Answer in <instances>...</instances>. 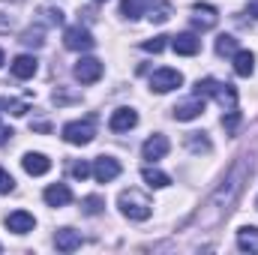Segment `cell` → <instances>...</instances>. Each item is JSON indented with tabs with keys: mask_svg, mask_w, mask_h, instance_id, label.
I'll return each instance as SVG.
<instances>
[{
	"mask_svg": "<svg viewBox=\"0 0 258 255\" xmlns=\"http://www.w3.org/2000/svg\"><path fill=\"white\" fill-rule=\"evenodd\" d=\"M249 171H252V165L240 156L237 162H234V168L225 174V180L216 186V192L207 198V204L195 213V225H216V222H222L228 213H231V207L237 204V198H240V189H243V180L249 177Z\"/></svg>",
	"mask_w": 258,
	"mask_h": 255,
	"instance_id": "6da1fadb",
	"label": "cell"
},
{
	"mask_svg": "<svg viewBox=\"0 0 258 255\" xmlns=\"http://www.w3.org/2000/svg\"><path fill=\"white\" fill-rule=\"evenodd\" d=\"M195 96H201V99H207V96H213L225 111H231V108H237V90L231 87V84H222V81H216V78H201L198 84H195Z\"/></svg>",
	"mask_w": 258,
	"mask_h": 255,
	"instance_id": "7a4b0ae2",
	"label": "cell"
},
{
	"mask_svg": "<svg viewBox=\"0 0 258 255\" xmlns=\"http://www.w3.org/2000/svg\"><path fill=\"white\" fill-rule=\"evenodd\" d=\"M117 204H120L123 216L135 219V222H144V219L153 213V204L147 201V195H141L138 189H123L120 198H117Z\"/></svg>",
	"mask_w": 258,
	"mask_h": 255,
	"instance_id": "3957f363",
	"label": "cell"
},
{
	"mask_svg": "<svg viewBox=\"0 0 258 255\" xmlns=\"http://www.w3.org/2000/svg\"><path fill=\"white\" fill-rule=\"evenodd\" d=\"M93 135H96V129H93V120L87 117V120H72V123H66L63 126V138L69 144H90L93 141Z\"/></svg>",
	"mask_w": 258,
	"mask_h": 255,
	"instance_id": "277c9868",
	"label": "cell"
},
{
	"mask_svg": "<svg viewBox=\"0 0 258 255\" xmlns=\"http://www.w3.org/2000/svg\"><path fill=\"white\" fill-rule=\"evenodd\" d=\"M63 45L69 48V51H90V48L96 45V39L90 36V30H87V27L75 24V27H66V33H63Z\"/></svg>",
	"mask_w": 258,
	"mask_h": 255,
	"instance_id": "5b68a950",
	"label": "cell"
},
{
	"mask_svg": "<svg viewBox=\"0 0 258 255\" xmlns=\"http://www.w3.org/2000/svg\"><path fill=\"white\" fill-rule=\"evenodd\" d=\"M180 84H183V75H180L177 69H156V72L150 75V90H156V93L177 90Z\"/></svg>",
	"mask_w": 258,
	"mask_h": 255,
	"instance_id": "8992f818",
	"label": "cell"
},
{
	"mask_svg": "<svg viewBox=\"0 0 258 255\" xmlns=\"http://www.w3.org/2000/svg\"><path fill=\"white\" fill-rule=\"evenodd\" d=\"M75 78H78L81 84L99 81V78H102V60H96V57H81V60L75 63Z\"/></svg>",
	"mask_w": 258,
	"mask_h": 255,
	"instance_id": "52a82bcc",
	"label": "cell"
},
{
	"mask_svg": "<svg viewBox=\"0 0 258 255\" xmlns=\"http://www.w3.org/2000/svg\"><path fill=\"white\" fill-rule=\"evenodd\" d=\"M117 174H120V162H117L114 156H99V159L93 162V177H96L99 183H111Z\"/></svg>",
	"mask_w": 258,
	"mask_h": 255,
	"instance_id": "ba28073f",
	"label": "cell"
},
{
	"mask_svg": "<svg viewBox=\"0 0 258 255\" xmlns=\"http://www.w3.org/2000/svg\"><path fill=\"white\" fill-rule=\"evenodd\" d=\"M168 150H171V144H168V138H165V135H150V138L144 141V147H141L144 159H150V162L162 159V156H165Z\"/></svg>",
	"mask_w": 258,
	"mask_h": 255,
	"instance_id": "9c48e42d",
	"label": "cell"
},
{
	"mask_svg": "<svg viewBox=\"0 0 258 255\" xmlns=\"http://www.w3.org/2000/svg\"><path fill=\"white\" fill-rule=\"evenodd\" d=\"M33 225H36V219H33V213H27V210H15V213L6 216V228H9L12 234H27V231H33Z\"/></svg>",
	"mask_w": 258,
	"mask_h": 255,
	"instance_id": "30bf717a",
	"label": "cell"
},
{
	"mask_svg": "<svg viewBox=\"0 0 258 255\" xmlns=\"http://www.w3.org/2000/svg\"><path fill=\"white\" fill-rule=\"evenodd\" d=\"M171 111H174V120H195V117L204 114V99H201V96H192V99L174 105Z\"/></svg>",
	"mask_w": 258,
	"mask_h": 255,
	"instance_id": "8fae6325",
	"label": "cell"
},
{
	"mask_svg": "<svg viewBox=\"0 0 258 255\" xmlns=\"http://www.w3.org/2000/svg\"><path fill=\"white\" fill-rule=\"evenodd\" d=\"M192 24L195 27H201V30H210V27H216V9L210 6V3H195L192 6Z\"/></svg>",
	"mask_w": 258,
	"mask_h": 255,
	"instance_id": "7c38bea8",
	"label": "cell"
},
{
	"mask_svg": "<svg viewBox=\"0 0 258 255\" xmlns=\"http://www.w3.org/2000/svg\"><path fill=\"white\" fill-rule=\"evenodd\" d=\"M21 165H24V171H27V174L39 177V174H45V171L51 168V159H48L45 153H24Z\"/></svg>",
	"mask_w": 258,
	"mask_h": 255,
	"instance_id": "4fadbf2b",
	"label": "cell"
},
{
	"mask_svg": "<svg viewBox=\"0 0 258 255\" xmlns=\"http://www.w3.org/2000/svg\"><path fill=\"white\" fill-rule=\"evenodd\" d=\"M171 48L177 54H183V57H192V54H198V48H201V39L195 33H180V36L171 39Z\"/></svg>",
	"mask_w": 258,
	"mask_h": 255,
	"instance_id": "5bb4252c",
	"label": "cell"
},
{
	"mask_svg": "<svg viewBox=\"0 0 258 255\" xmlns=\"http://www.w3.org/2000/svg\"><path fill=\"white\" fill-rule=\"evenodd\" d=\"M135 123H138V114H135L132 108H117V111L111 114V120H108V126L114 129V132H129Z\"/></svg>",
	"mask_w": 258,
	"mask_h": 255,
	"instance_id": "9a60e30c",
	"label": "cell"
},
{
	"mask_svg": "<svg viewBox=\"0 0 258 255\" xmlns=\"http://www.w3.org/2000/svg\"><path fill=\"white\" fill-rule=\"evenodd\" d=\"M36 69H39V63H36V57H30V54H18L15 60H12V75L15 78H33L36 75Z\"/></svg>",
	"mask_w": 258,
	"mask_h": 255,
	"instance_id": "2e32d148",
	"label": "cell"
},
{
	"mask_svg": "<svg viewBox=\"0 0 258 255\" xmlns=\"http://www.w3.org/2000/svg\"><path fill=\"white\" fill-rule=\"evenodd\" d=\"M42 198H45V204H48V207H63V204L72 201V189H69L66 183H54V186H48V189H45Z\"/></svg>",
	"mask_w": 258,
	"mask_h": 255,
	"instance_id": "e0dca14e",
	"label": "cell"
},
{
	"mask_svg": "<svg viewBox=\"0 0 258 255\" xmlns=\"http://www.w3.org/2000/svg\"><path fill=\"white\" fill-rule=\"evenodd\" d=\"M54 246H57L60 252H75V249L81 246V234L72 231V228H60V231L54 234Z\"/></svg>",
	"mask_w": 258,
	"mask_h": 255,
	"instance_id": "ac0fdd59",
	"label": "cell"
},
{
	"mask_svg": "<svg viewBox=\"0 0 258 255\" xmlns=\"http://www.w3.org/2000/svg\"><path fill=\"white\" fill-rule=\"evenodd\" d=\"M141 177H144V183H147L150 189H165V186L171 183V177H168L165 171H159V168H153V165H147V168H141Z\"/></svg>",
	"mask_w": 258,
	"mask_h": 255,
	"instance_id": "d6986e66",
	"label": "cell"
},
{
	"mask_svg": "<svg viewBox=\"0 0 258 255\" xmlns=\"http://www.w3.org/2000/svg\"><path fill=\"white\" fill-rule=\"evenodd\" d=\"M234 72L240 78H249L255 72V54L252 51H234Z\"/></svg>",
	"mask_w": 258,
	"mask_h": 255,
	"instance_id": "ffe728a7",
	"label": "cell"
},
{
	"mask_svg": "<svg viewBox=\"0 0 258 255\" xmlns=\"http://www.w3.org/2000/svg\"><path fill=\"white\" fill-rule=\"evenodd\" d=\"M237 246L243 252H258V228L255 225H243L237 231Z\"/></svg>",
	"mask_w": 258,
	"mask_h": 255,
	"instance_id": "44dd1931",
	"label": "cell"
},
{
	"mask_svg": "<svg viewBox=\"0 0 258 255\" xmlns=\"http://www.w3.org/2000/svg\"><path fill=\"white\" fill-rule=\"evenodd\" d=\"M186 147H189L192 153H210V141H207L204 132H189V135H186Z\"/></svg>",
	"mask_w": 258,
	"mask_h": 255,
	"instance_id": "7402d4cb",
	"label": "cell"
},
{
	"mask_svg": "<svg viewBox=\"0 0 258 255\" xmlns=\"http://www.w3.org/2000/svg\"><path fill=\"white\" fill-rule=\"evenodd\" d=\"M144 12V0H123L120 3V15H126V18H138Z\"/></svg>",
	"mask_w": 258,
	"mask_h": 255,
	"instance_id": "603a6c76",
	"label": "cell"
},
{
	"mask_svg": "<svg viewBox=\"0 0 258 255\" xmlns=\"http://www.w3.org/2000/svg\"><path fill=\"white\" fill-rule=\"evenodd\" d=\"M234 51H237V39L234 36H219L216 39V54L225 57V54H234Z\"/></svg>",
	"mask_w": 258,
	"mask_h": 255,
	"instance_id": "cb8c5ba5",
	"label": "cell"
},
{
	"mask_svg": "<svg viewBox=\"0 0 258 255\" xmlns=\"http://www.w3.org/2000/svg\"><path fill=\"white\" fill-rule=\"evenodd\" d=\"M81 207H84L87 216H96V213L102 210V198H99V195H87V198L81 201Z\"/></svg>",
	"mask_w": 258,
	"mask_h": 255,
	"instance_id": "d4e9b609",
	"label": "cell"
},
{
	"mask_svg": "<svg viewBox=\"0 0 258 255\" xmlns=\"http://www.w3.org/2000/svg\"><path fill=\"white\" fill-rule=\"evenodd\" d=\"M165 39H168V36H153V39L141 42V48H144V51H153V54H159V51L165 48Z\"/></svg>",
	"mask_w": 258,
	"mask_h": 255,
	"instance_id": "484cf974",
	"label": "cell"
},
{
	"mask_svg": "<svg viewBox=\"0 0 258 255\" xmlns=\"http://www.w3.org/2000/svg\"><path fill=\"white\" fill-rule=\"evenodd\" d=\"M237 123H240V111H237V108H231V111L222 117V126L228 129V132H234V129H237Z\"/></svg>",
	"mask_w": 258,
	"mask_h": 255,
	"instance_id": "4316f807",
	"label": "cell"
},
{
	"mask_svg": "<svg viewBox=\"0 0 258 255\" xmlns=\"http://www.w3.org/2000/svg\"><path fill=\"white\" fill-rule=\"evenodd\" d=\"M15 189V180H12V174L6 171V168H0V195H6V192Z\"/></svg>",
	"mask_w": 258,
	"mask_h": 255,
	"instance_id": "83f0119b",
	"label": "cell"
},
{
	"mask_svg": "<svg viewBox=\"0 0 258 255\" xmlns=\"http://www.w3.org/2000/svg\"><path fill=\"white\" fill-rule=\"evenodd\" d=\"M87 174H93V165H90V162H75V165H72V177L84 180Z\"/></svg>",
	"mask_w": 258,
	"mask_h": 255,
	"instance_id": "f1b7e54d",
	"label": "cell"
},
{
	"mask_svg": "<svg viewBox=\"0 0 258 255\" xmlns=\"http://www.w3.org/2000/svg\"><path fill=\"white\" fill-rule=\"evenodd\" d=\"M21 42H24V45H33V48H39V45H42V33H39V30H27Z\"/></svg>",
	"mask_w": 258,
	"mask_h": 255,
	"instance_id": "f546056e",
	"label": "cell"
},
{
	"mask_svg": "<svg viewBox=\"0 0 258 255\" xmlns=\"http://www.w3.org/2000/svg\"><path fill=\"white\" fill-rule=\"evenodd\" d=\"M42 15H48V24H63V12L60 9H42Z\"/></svg>",
	"mask_w": 258,
	"mask_h": 255,
	"instance_id": "4dcf8cb0",
	"label": "cell"
},
{
	"mask_svg": "<svg viewBox=\"0 0 258 255\" xmlns=\"http://www.w3.org/2000/svg\"><path fill=\"white\" fill-rule=\"evenodd\" d=\"M249 15H252V18H258V0H252V3H249Z\"/></svg>",
	"mask_w": 258,
	"mask_h": 255,
	"instance_id": "1f68e13d",
	"label": "cell"
},
{
	"mask_svg": "<svg viewBox=\"0 0 258 255\" xmlns=\"http://www.w3.org/2000/svg\"><path fill=\"white\" fill-rule=\"evenodd\" d=\"M0 66H3V51H0Z\"/></svg>",
	"mask_w": 258,
	"mask_h": 255,
	"instance_id": "d6a6232c",
	"label": "cell"
},
{
	"mask_svg": "<svg viewBox=\"0 0 258 255\" xmlns=\"http://www.w3.org/2000/svg\"><path fill=\"white\" fill-rule=\"evenodd\" d=\"M255 207H258V198H255Z\"/></svg>",
	"mask_w": 258,
	"mask_h": 255,
	"instance_id": "836d02e7",
	"label": "cell"
},
{
	"mask_svg": "<svg viewBox=\"0 0 258 255\" xmlns=\"http://www.w3.org/2000/svg\"><path fill=\"white\" fill-rule=\"evenodd\" d=\"M96 3H102V0H96Z\"/></svg>",
	"mask_w": 258,
	"mask_h": 255,
	"instance_id": "e575fe53",
	"label": "cell"
}]
</instances>
